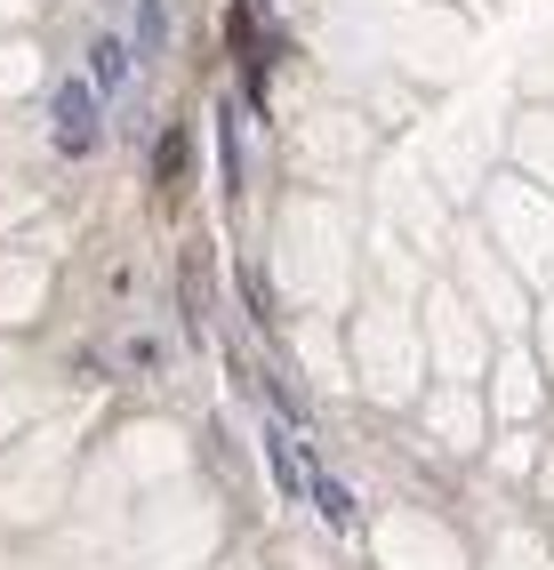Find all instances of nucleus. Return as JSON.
<instances>
[{"label":"nucleus","instance_id":"0eeeda50","mask_svg":"<svg viewBox=\"0 0 554 570\" xmlns=\"http://www.w3.org/2000/svg\"><path fill=\"white\" fill-rule=\"evenodd\" d=\"M226 121H217V137H226V194H241V129H234V105H217Z\"/></svg>","mask_w":554,"mask_h":570},{"label":"nucleus","instance_id":"f03ea898","mask_svg":"<svg viewBox=\"0 0 554 570\" xmlns=\"http://www.w3.org/2000/svg\"><path fill=\"white\" fill-rule=\"evenodd\" d=\"M89 89H105V97L129 89V41H121V32H97V41H89Z\"/></svg>","mask_w":554,"mask_h":570},{"label":"nucleus","instance_id":"7ed1b4c3","mask_svg":"<svg viewBox=\"0 0 554 570\" xmlns=\"http://www.w3.org/2000/svg\"><path fill=\"white\" fill-rule=\"evenodd\" d=\"M266 459H274V482H281V499H306L314 466H306V450H289V426H266Z\"/></svg>","mask_w":554,"mask_h":570},{"label":"nucleus","instance_id":"39448f33","mask_svg":"<svg viewBox=\"0 0 554 570\" xmlns=\"http://www.w3.org/2000/svg\"><path fill=\"white\" fill-rule=\"evenodd\" d=\"M185 161H194V145H185V137L169 129V137L154 145V177H161V194H169V202L185 194Z\"/></svg>","mask_w":554,"mask_h":570},{"label":"nucleus","instance_id":"20e7f679","mask_svg":"<svg viewBox=\"0 0 554 570\" xmlns=\"http://www.w3.org/2000/svg\"><path fill=\"white\" fill-rule=\"evenodd\" d=\"M306 499L321 507V522H329V530H354V499H346V482H338V474H321V466H314Z\"/></svg>","mask_w":554,"mask_h":570},{"label":"nucleus","instance_id":"423d86ee","mask_svg":"<svg viewBox=\"0 0 554 570\" xmlns=\"http://www.w3.org/2000/svg\"><path fill=\"white\" fill-rule=\"evenodd\" d=\"M161 32H169V9H161V0H137V57H154Z\"/></svg>","mask_w":554,"mask_h":570},{"label":"nucleus","instance_id":"f257e3e1","mask_svg":"<svg viewBox=\"0 0 554 570\" xmlns=\"http://www.w3.org/2000/svg\"><path fill=\"white\" fill-rule=\"evenodd\" d=\"M49 112H57V154H72V161L97 154V89L89 81H65Z\"/></svg>","mask_w":554,"mask_h":570}]
</instances>
